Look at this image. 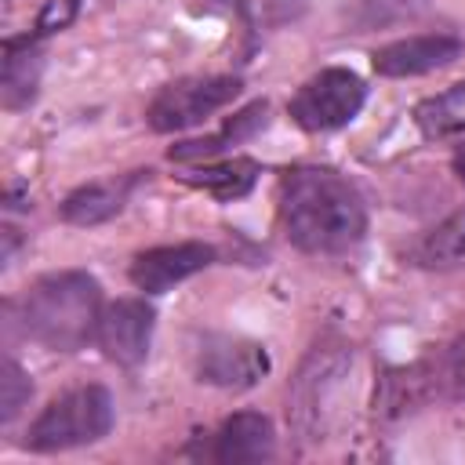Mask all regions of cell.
<instances>
[{"label": "cell", "mask_w": 465, "mask_h": 465, "mask_svg": "<svg viewBox=\"0 0 465 465\" xmlns=\"http://www.w3.org/2000/svg\"><path fill=\"white\" fill-rule=\"evenodd\" d=\"M403 258L418 269H436V272L465 265V207L450 211L443 222L425 229L414 243H407Z\"/></svg>", "instance_id": "9a60e30c"}, {"label": "cell", "mask_w": 465, "mask_h": 465, "mask_svg": "<svg viewBox=\"0 0 465 465\" xmlns=\"http://www.w3.org/2000/svg\"><path fill=\"white\" fill-rule=\"evenodd\" d=\"M352 367V349L345 341H320L298 367V374L291 378L287 389V421L294 425V432L302 440H323L334 403H338V389L341 378Z\"/></svg>", "instance_id": "3957f363"}, {"label": "cell", "mask_w": 465, "mask_h": 465, "mask_svg": "<svg viewBox=\"0 0 465 465\" xmlns=\"http://www.w3.org/2000/svg\"><path fill=\"white\" fill-rule=\"evenodd\" d=\"M29 396H33L29 374H25L11 356H4V360H0V421H4V425L15 421V418L22 414V407L29 403Z\"/></svg>", "instance_id": "d6986e66"}, {"label": "cell", "mask_w": 465, "mask_h": 465, "mask_svg": "<svg viewBox=\"0 0 465 465\" xmlns=\"http://www.w3.org/2000/svg\"><path fill=\"white\" fill-rule=\"evenodd\" d=\"M363 102H367L363 80L352 69L327 65L294 91V98L287 102V113L302 131L320 134V131H338L349 120H356Z\"/></svg>", "instance_id": "5b68a950"}, {"label": "cell", "mask_w": 465, "mask_h": 465, "mask_svg": "<svg viewBox=\"0 0 465 465\" xmlns=\"http://www.w3.org/2000/svg\"><path fill=\"white\" fill-rule=\"evenodd\" d=\"M142 174H149V171H134V174H124V178H105V182H87V185L73 189L62 200V218L69 225H80V229L116 218L124 211L131 189L142 182Z\"/></svg>", "instance_id": "5bb4252c"}, {"label": "cell", "mask_w": 465, "mask_h": 465, "mask_svg": "<svg viewBox=\"0 0 465 465\" xmlns=\"http://www.w3.org/2000/svg\"><path fill=\"white\" fill-rule=\"evenodd\" d=\"M80 15V0H44L36 22H33V36H51V33H62L73 25V18Z\"/></svg>", "instance_id": "ffe728a7"}, {"label": "cell", "mask_w": 465, "mask_h": 465, "mask_svg": "<svg viewBox=\"0 0 465 465\" xmlns=\"http://www.w3.org/2000/svg\"><path fill=\"white\" fill-rule=\"evenodd\" d=\"M44 73V51L40 40L29 36H7L4 58H0V102L4 109H25L36 98V84Z\"/></svg>", "instance_id": "4fadbf2b"}, {"label": "cell", "mask_w": 465, "mask_h": 465, "mask_svg": "<svg viewBox=\"0 0 465 465\" xmlns=\"http://www.w3.org/2000/svg\"><path fill=\"white\" fill-rule=\"evenodd\" d=\"M102 287L94 276L80 269L47 272L29 283L18 298L22 334L54 352H76L98 334L102 316Z\"/></svg>", "instance_id": "7a4b0ae2"}, {"label": "cell", "mask_w": 465, "mask_h": 465, "mask_svg": "<svg viewBox=\"0 0 465 465\" xmlns=\"http://www.w3.org/2000/svg\"><path fill=\"white\" fill-rule=\"evenodd\" d=\"M414 124L425 138L465 134V80L450 84L440 94H429L414 105Z\"/></svg>", "instance_id": "ac0fdd59"}, {"label": "cell", "mask_w": 465, "mask_h": 465, "mask_svg": "<svg viewBox=\"0 0 465 465\" xmlns=\"http://www.w3.org/2000/svg\"><path fill=\"white\" fill-rule=\"evenodd\" d=\"M240 87L243 84L236 76H225V73L182 76V80L156 91V98L145 109V120L156 134H174V131L196 127L207 116H214L218 109H225L240 94Z\"/></svg>", "instance_id": "8992f818"}, {"label": "cell", "mask_w": 465, "mask_h": 465, "mask_svg": "<svg viewBox=\"0 0 465 465\" xmlns=\"http://www.w3.org/2000/svg\"><path fill=\"white\" fill-rule=\"evenodd\" d=\"M258 174H262L258 160H251V156H229V160H218V163H203V167L185 171L182 182L193 185V189L211 193V196L222 200V203H229V200L247 196V193L254 189Z\"/></svg>", "instance_id": "e0dca14e"}, {"label": "cell", "mask_w": 465, "mask_h": 465, "mask_svg": "<svg viewBox=\"0 0 465 465\" xmlns=\"http://www.w3.org/2000/svg\"><path fill=\"white\" fill-rule=\"evenodd\" d=\"M113 429V396L105 385L87 381L73 385L62 396H54L36 421L29 425V447L33 450H69L84 443H98Z\"/></svg>", "instance_id": "277c9868"}, {"label": "cell", "mask_w": 465, "mask_h": 465, "mask_svg": "<svg viewBox=\"0 0 465 465\" xmlns=\"http://www.w3.org/2000/svg\"><path fill=\"white\" fill-rule=\"evenodd\" d=\"M153 327H156V312L145 298H116L102 309L94 341L113 363L138 367L149 356Z\"/></svg>", "instance_id": "ba28073f"}, {"label": "cell", "mask_w": 465, "mask_h": 465, "mask_svg": "<svg viewBox=\"0 0 465 465\" xmlns=\"http://www.w3.org/2000/svg\"><path fill=\"white\" fill-rule=\"evenodd\" d=\"M429 0H360V11H363V22H400V18H411L425 7Z\"/></svg>", "instance_id": "44dd1931"}, {"label": "cell", "mask_w": 465, "mask_h": 465, "mask_svg": "<svg viewBox=\"0 0 465 465\" xmlns=\"http://www.w3.org/2000/svg\"><path fill=\"white\" fill-rule=\"evenodd\" d=\"M214 262V247L203 240H182V243H163L134 254L131 262V283L145 294H163L174 283L203 272Z\"/></svg>", "instance_id": "30bf717a"}, {"label": "cell", "mask_w": 465, "mask_h": 465, "mask_svg": "<svg viewBox=\"0 0 465 465\" xmlns=\"http://www.w3.org/2000/svg\"><path fill=\"white\" fill-rule=\"evenodd\" d=\"M265 124H269V102L258 98V102L243 105L236 116H229V120L222 124V131H214V134H207V138L178 142V145L167 149V156L178 160V163H185V160H211V156H218V153H225V149H232V145L254 138L258 131H265Z\"/></svg>", "instance_id": "2e32d148"}, {"label": "cell", "mask_w": 465, "mask_h": 465, "mask_svg": "<svg viewBox=\"0 0 465 465\" xmlns=\"http://www.w3.org/2000/svg\"><path fill=\"white\" fill-rule=\"evenodd\" d=\"M432 400H440V385H436V371L432 360L421 356L414 363L403 367H385L374 389V414L381 418H403L411 411L429 407Z\"/></svg>", "instance_id": "8fae6325"}, {"label": "cell", "mask_w": 465, "mask_h": 465, "mask_svg": "<svg viewBox=\"0 0 465 465\" xmlns=\"http://www.w3.org/2000/svg\"><path fill=\"white\" fill-rule=\"evenodd\" d=\"M280 222L298 251L345 254L367 232V203L341 171L298 163L280 174Z\"/></svg>", "instance_id": "6da1fadb"}, {"label": "cell", "mask_w": 465, "mask_h": 465, "mask_svg": "<svg viewBox=\"0 0 465 465\" xmlns=\"http://www.w3.org/2000/svg\"><path fill=\"white\" fill-rule=\"evenodd\" d=\"M0 236H4V254H0V258H4V265H11V258H15V247H18V229L4 225V232H0Z\"/></svg>", "instance_id": "7402d4cb"}, {"label": "cell", "mask_w": 465, "mask_h": 465, "mask_svg": "<svg viewBox=\"0 0 465 465\" xmlns=\"http://www.w3.org/2000/svg\"><path fill=\"white\" fill-rule=\"evenodd\" d=\"M269 374L265 345L236 334H203L196 349V378L218 389H251Z\"/></svg>", "instance_id": "52a82bcc"}, {"label": "cell", "mask_w": 465, "mask_h": 465, "mask_svg": "<svg viewBox=\"0 0 465 465\" xmlns=\"http://www.w3.org/2000/svg\"><path fill=\"white\" fill-rule=\"evenodd\" d=\"M461 51H465V44L454 33H414V36H403V40H392V44L374 47L371 65H374L378 76L403 80V76L436 73V69L458 62Z\"/></svg>", "instance_id": "9c48e42d"}, {"label": "cell", "mask_w": 465, "mask_h": 465, "mask_svg": "<svg viewBox=\"0 0 465 465\" xmlns=\"http://www.w3.org/2000/svg\"><path fill=\"white\" fill-rule=\"evenodd\" d=\"M276 450V436H272V421L258 411H236L232 418H225L218 425V432L211 436V458L222 465H254V461H269Z\"/></svg>", "instance_id": "7c38bea8"}, {"label": "cell", "mask_w": 465, "mask_h": 465, "mask_svg": "<svg viewBox=\"0 0 465 465\" xmlns=\"http://www.w3.org/2000/svg\"><path fill=\"white\" fill-rule=\"evenodd\" d=\"M450 167H454V174H458V182L465 185V142L454 149V156H450Z\"/></svg>", "instance_id": "603a6c76"}]
</instances>
